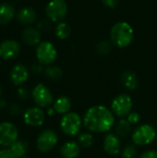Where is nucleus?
Here are the masks:
<instances>
[{
    "instance_id": "nucleus-37",
    "label": "nucleus",
    "mask_w": 157,
    "mask_h": 158,
    "mask_svg": "<svg viewBox=\"0 0 157 158\" xmlns=\"http://www.w3.org/2000/svg\"><path fill=\"white\" fill-rule=\"evenodd\" d=\"M6 106V103L4 99H0V108H4Z\"/></svg>"
},
{
    "instance_id": "nucleus-11",
    "label": "nucleus",
    "mask_w": 157,
    "mask_h": 158,
    "mask_svg": "<svg viewBox=\"0 0 157 158\" xmlns=\"http://www.w3.org/2000/svg\"><path fill=\"white\" fill-rule=\"evenodd\" d=\"M23 120L28 126L40 127L45 121V113L41 107H29L23 114Z\"/></svg>"
},
{
    "instance_id": "nucleus-12",
    "label": "nucleus",
    "mask_w": 157,
    "mask_h": 158,
    "mask_svg": "<svg viewBox=\"0 0 157 158\" xmlns=\"http://www.w3.org/2000/svg\"><path fill=\"white\" fill-rule=\"evenodd\" d=\"M20 52V45L15 40H5L0 44V58L11 60L16 58Z\"/></svg>"
},
{
    "instance_id": "nucleus-2",
    "label": "nucleus",
    "mask_w": 157,
    "mask_h": 158,
    "mask_svg": "<svg viewBox=\"0 0 157 158\" xmlns=\"http://www.w3.org/2000/svg\"><path fill=\"white\" fill-rule=\"evenodd\" d=\"M134 38V31L127 21H118L114 24L110 30L111 43L119 48L129 46Z\"/></svg>"
},
{
    "instance_id": "nucleus-33",
    "label": "nucleus",
    "mask_w": 157,
    "mask_h": 158,
    "mask_svg": "<svg viewBox=\"0 0 157 158\" xmlns=\"http://www.w3.org/2000/svg\"><path fill=\"white\" fill-rule=\"evenodd\" d=\"M43 65L41 64L40 62L35 63V64H33V65L31 66V71H32L33 73H35V74H39V73H41V72L43 70Z\"/></svg>"
},
{
    "instance_id": "nucleus-20",
    "label": "nucleus",
    "mask_w": 157,
    "mask_h": 158,
    "mask_svg": "<svg viewBox=\"0 0 157 158\" xmlns=\"http://www.w3.org/2000/svg\"><path fill=\"white\" fill-rule=\"evenodd\" d=\"M15 15V9L8 3L0 4V24L5 25L9 23Z\"/></svg>"
},
{
    "instance_id": "nucleus-24",
    "label": "nucleus",
    "mask_w": 157,
    "mask_h": 158,
    "mask_svg": "<svg viewBox=\"0 0 157 158\" xmlns=\"http://www.w3.org/2000/svg\"><path fill=\"white\" fill-rule=\"evenodd\" d=\"M44 75L48 79H50V80L57 81V80L62 78L63 70L61 69V68H59L57 66H51V65H49L44 69Z\"/></svg>"
},
{
    "instance_id": "nucleus-23",
    "label": "nucleus",
    "mask_w": 157,
    "mask_h": 158,
    "mask_svg": "<svg viewBox=\"0 0 157 158\" xmlns=\"http://www.w3.org/2000/svg\"><path fill=\"white\" fill-rule=\"evenodd\" d=\"M55 33H56V36L58 39H60V40H66L71 34V28H70V26L68 23L63 22V21H60L56 25V27Z\"/></svg>"
},
{
    "instance_id": "nucleus-4",
    "label": "nucleus",
    "mask_w": 157,
    "mask_h": 158,
    "mask_svg": "<svg viewBox=\"0 0 157 158\" xmlns=\"http://www.w3.org/2000/svg\"><path fill=\"white\" fill-rule=\"evenodd\" d=\"M157 137L155 129L149 124H143L137 127L131 133V140L135 145L146 146L152 143Z\"/></svg>"
},
{
    "instance_id": "nucleus-15",
    "label": "nucleus",
    "mask_w": 157,
    "mask_h": 158,
    "mask_svg": "<svg viewBox=\"0 0 157 158\" xmlns=\"http://www.w3.org/2000/svg\"><path fill=\"white\" fill-rule=\"evenodd\" d=\"M81 146L79 143L68 141L62 144L60 148V155L63 158H77L81 154Z\"/></svg>"
},
{
    "instance_id": "nucleus-39",
    "label": "nucleus",
    "mask_w": 157,
    "mask_h": 158,
    "mask_svg": "<svg viewBox=\"0 0 157 158\" xmlns=\"http://www.w3.org/2000/svg\"><path fill=\"white\" fill-rule=\"evenodd\" d=\"M21 158H29V157H27V156H23V157H21Z\"/></svg>"
},
{
    "instance_id": "nucleus-27",
    "label": "nucleus",
    "mask_w": 157,
    "mask_h": 158,
    "mask_svg": "<svg viewBox=\"0 0 157 158\" xmlns=\"http://www.w3.org/2000/svg\"><path fill=\"white\" fill-rule=\"evenodd\" d=\"M138 150L136 145L133 144H127L122 150V157L123 158H136Z\"/></svg>"
},
{
    "instance_id": "nucleus-30",
    "label": "nucleus",
    "mask_w": 157,
    "mask_h": 158,
    "mask_svg": "<svg viewBox=\"0 0 157 158\" xmlns=\"http://www.w3.org/2000/svg\"><path fill=\"white\" fill-rule=\"evenodd\" d=\"M139 158H157L156 150H148L143 152Z\"/></svg>"
},
{
    "instance_id": "nucleus-25",
    "label": "nucleus",
    "mask_w": 157,
    "mask_h": 158,
    "mask_svg": "<svg viewBox=\"0 0 157 158\" xmlns=\"http://www.w3.org/2000/svg\"><path fill=\"white\" fill-rule=\"evenodd\" d=\"M78 143L83 148H89L93 146L94 143V138L92 133L89 132H82L80 133L78 136Z\"/></svg>"
},
{
    "instance_id": "nucleus-18",
    "label": "nucleus",
    "mask_w": 157,
    "mask_h": 158,
    "mask_svg": "<svg viewBox=\"0 0 157 158\" xmlns=\"http://www.w3.org/2000/svg\"><path fill=\"white\" fill-rule=\"evenodd\" d=\"M36 11L31 7H23L19 9L17 13V19L21 23L25 25L31 24L36 19Z\"/></svg>"
},
{
    "instance_id": "nucleus-31",
    "label": "nucleus",
    "mask_w": 157,
    "mask_h": 158,
    "mask_svg": "<svg viewBox=\"0 0 157 158\" xmlns=\"http://www.w3.org/2000/svg\"><path fill=\"white\" fill-rule=\"evenodd\" d=\"M0 158H15L9 148H4L0 150Z\"/></svg>"
},
{
    "instance_id": "nucleus-21",
    "label": "nucleus",
    "mask_w": 157,
    "mask_h": 158,
    "mask_svg": "<svg viewBox=\"0 0 157 158\" xmlns=\"http://www.w3.org/2000/svg\"><path fill=\"white\" fill-rule=\"evenodd\" d=\"M131 124L128 121L127 118H121L116 125V135L118 136L120 139L127 138L130 136L131 132Z\"/></svg>"
},
{
    "instance_id": "nucleus-38",
    "label": "nucleus",
    "mask_w": 157,
    "mask_h": 158,
    "mask_svg": "<svg viewBox=\"0 0 157 158\" xmlns=\"http://www.w3.org/2000/svg\"><path fill=\"white\" fill-rule=\"evenodd\" d=\"M1 94H2V88H1V86H0V95H1Z\"/></svg>"
},
{
    "instance_id": "nucleus-34",
    "label": "nucleus",
    "mask_w": 157,
    "mask_h": 158,
    "mask_svg": "<svg viewBox=\"0 0 157 158\" xmlns=\"http://www.w3.org/2000/svg\"><path fill=\"white\" fill-rule=\"evenodd\" d=\"M9 113L11 116H18L20 113V108L19 107L18 105L14 104L9 107Z\"/></svg>"
},
{
    "instance_id": "nucleus-26",
    "label": "nucleus",
    "mask_w": 157,
    "mask_h": 158,
    "mask_svg": "<svg viewBox=\"0 0 157 158\" xmlns=\"http://www.w3.org/2000/svg\"><path fill=\"white\" fill-rule=\"evenodd\" d=\"M96 52L99 55H107L110 53L111 49H112V43L106 40H103L101 42H99L96 45Z\"/></svg>"
},
{
    "instance_id": "nucleus-6",
    "label": "nucleus",
    "mask_w": 157,
    "mask_h": 158,
    "mask_svg": "<svg viewBox=\"0 0 157 158\" xmlns=\"http://www.w3.org/2000/svg\"><path fill=\"white\" fill-rule=\"evenodd\" d=\"M57 56L56 46L48 41L41 42L36 48V57L38 62L43 65L49 66L54 63Z\"/></svg>"
},
{
    "instance_id": "nucleus-35",
    "label": "nucleus",
    "mask_w": 157,
    "mask_h": 158,
    "mask_svg": "<svg viewBox=\"0 0 157 158\" xmlns=\"http://www.w3.org/2000/svg\"><path fill=\"white\" fill-rule=\"evenodd\" d=\"M37 27H38L39 29H41V30H47V29L50 27V25H49V23H48L47 20H41V21L37 24Z\"/></svg>"
},
{
    "instance_id": "nucleus-17",
    "label": "nucleus",
    "mask_w": 157,
    "mask_h": 158,
    "mask_svg": "<svg viewBox=\"0 0 157 158\" xmlns=\"http://www.w3.org/2000/svg\"><path fill=\"white\" fill-rule=\"evenodd\" d=\"M52 107L54 108V110L56 114L63 116V115L70 112L71 101H70L69 97H68V96H65V95L59 96L58 98H56L54 101Z\"/></svg>"
},
{
    "instance_id": "nucleus-1",
    "label": "nucleus",
    "mask_w": 157,
    "mask_h": 158,
    "mask_svg": "<svg viewBox=\"0 0 157 158\" xmlns=\"http://www.w3.org/2000/svg\"><path fill=\"white\" fill-rule=\"evenodd\" d=\"M84 127L91 132L105 133L114 127L115 115L111 109L105 106L97 105L90 107L84 114L83 118Z\"/></svg>"
},
{
    "instance_id": "nucleus-7",
    "label": "nucleus",
    "mask_w": 157,
    "mask_h": 158,
    "mask_svg": "<svg viewBox=\"0 0 157 158\" xmlns=\"http://www.w3.org/2000/svg\"><path fill=\"white\" fill-rule=\"evenodd\" d=\"M31 97L33 102L38 107L47 108L54 103V95L43 83H38L31 92Z\"/></svg>"
},
{
    "instance_id": "nucleus-9",
    "label": "nucleus",
    "mask_w": 157,
    "mask_h": 158,
    "mask_svg": "<svg viewBox=\"0 0 157 158\" xmlns=\"http://www.w3.org/2000/svg\"><path fill=\"white\" fill-rule=\"evenodd\" d=\"M58 143V135L53 130L47 129L43 131L37 140H36V147L42 153L50 152Z\"/></svg>"
},
{
    "instance_id": "nucleus-32",
    "label": "nucleus",
    "mask_w": 157,
    "mask_h": 158,
    "mask_svg": "<svg viewBox=\"0 0 157 158\" xmlns=\"http://www.w3.org/2000/svg\"><path fill=\"white\" fill-rule=\"evenodd\" d=\"M103 4L109 8H115L118 5L119 0H102Z\"/></svg>"
},
{
    "instance_id": "nucleus-13",
    "label": "nucleus",
    "mask_w": 157,
    "mask_h": 158,
    "mask_svg": "<svg viewBox=\"0 0 157 158\" xmlns=\"http://www.w3.org/2000/svg\"><path fill=\"white\" fill-rule=\"evenodd\" d=\"M104 150L110 156H118L121 151L120 138L116 133H108L104 139Z\"/></svg>"
},
{
    "instance_id": "nucleus-3",
    "label": "nucleus",
    "mask_w": 157,
    "mask_h": 158,
    "mask_svg": "<svg viewBox=\"0 0 157 158\" xmlns=\"http://www.w3.org/2000/svg\"><path fill=\"white\" fill-rule=\"evenodd\" d=\"M83 125V119L77 112H68L62 116L60 129L64 134L69 137L79 135Z\"/></svg>"
},
{
    "instance_id": "nucleus-22",
    "label": "nucleus",
    "mask_w": 157,
    "mask_h": 158,
    "mask_svg": "<svg viewBox=\"0 0 157 158\" xmlns=\"http://www.w3.org/2000/svg\"><path fill=\"white\" fill-rule=\"evenodd\" d=\"M12 155L15 158H21L26 156L27 150H28V144L27 143L23 141H17L9 147Z\"/></svg>"
},
{
    "instance_id": "nucleus-19",
    "label": "nucleus",
    "mask_w": 157,
    "mask_h": 158,
    "mask_svg": "<svg viewBox=\"0 0 157 158\" xmlns=\"http://www.w3.org/2000/svg\"><path fill=\"white\" fill-rule=\"evenodd\" d=\"M120 80H121V82L124 85V87L130 91L137 89V87L139 85V79H138L136 73H134L131 70L124 71L120 76Z\"/></svg>"
},
{
    "instance_id": "nucleus-14",
    "label": "nucleus",
    "mask_w": 157,
    "mask_h": 158,
    "mask_svg": "<svg viewBox=\"0 0 157 158\" xmlns=\"http://www.w3.org/2000/svg\"><path fill=\"white\" fill-rule=\"evenodd\" d=\"M9 78L14 85L19 86L28 81L29 71L24 65L17 64L11 69L10 73H9Z\"/></svg>"
},
{
    "instance_id": "nucleus-29",
    "label": "nucleus",
    "mask_w": 157,
    "mask_h": 158,
    "mask_svg": "<svg viewBox=\"0 0 157 158\" xmlns=\"http://www.w3.org/2000/svg\"><path fill=\"white\" fill-rule=\"evenodd\" d=\"M17 94H18V97L19 98H20L21 100H25L29 96V91L26 88H24V87H19L18 89Z\"/></svg>"
},
{
    "instance_id": "nucleus-8",
    "label": "nucleus",
    "mask_w": 157,
    "mask_h": 158,
    "mask_svg": "<svg viewBox=\"0 0 157 158\" xmlns=\"http://www.w3.org/2000/svg\"><path fill=\"white\" fill-rule=\"evenodd\" d=\"M68 13V4L65 0H51L45 7V14L49 20L60 22Z\"/></svg>"
},
{
    "instance_id": "nucleus-5",
    "label": "nucleus",
    "mask_w": 157,
    "mask_h": 158,
    "mask_svg": "<svg viewBox=\"0 0 157 158\" xmlns=\"http://www.w3.org/2000/svg\"><path fill=\"white\" fill-rule=\"evenodd\" d=\"M133 101L130 94H121L117 95L111 102L110 109L115 117L119 118H127L128 115L132 111Z\"/></svg>"
},
{
    "instance_id": "nucleus-10",
    "label": "nucleus",
    "mask_w": 157,
    "mask_h": 158,
    "mask_svg": "<svg viewBox=\"0 0 157 158\" xmlns=\"http://www.w3.org/2000/svg\"><path fill=\"white\" fill-rule=\"evenodd\" d=\"M19 131L18 128L11 122L0 123V145L5 148H9L14 143L18 141Z\"/></svg>"
},
{
    "instance_id": "nucleus-40",
    "label": "nucleus",
    "mask_w": 157,
    "mask_h": 158,
    "mask_svg": "<svg viewBox=\"0 0 157 158\" xmlns=\"http://www.w3.org/2000/svg\"><path fill=\"white\" fill-rule=\"evenodd\" d=\"M156 140H157V137H156Z\"/></svg>"
},
{
    "instance_id": "nucleus-16",
    "label": "nucleus",
    "mask_w": 157,
    "mask_h": 158,
    "mask_svg": "<svg viewBox=\"0 0 157 158\" xmlns=\"http://www.w3.org/2000/svg\"><path fill=\"white\" fill-rule=\"evenodd\" d=\"M22 39L24 43L30 46L38 45L41 43V33L37 29L28 27L22 31Z\"/></svg>"
},
{
    "instance_id": "nucleus-28",
    "label": "nucleus",
    "mask_w": 157,
    "mask_h": 158,
    "mask_svg": "<svg viewBox=\"0 0 157 158\" xmlns=\"http://www.w3.org/2000/svg\"><path fill=\"white\" fill-rule=\"evenodd\" d=\"M127 119L128 121L131 124V125H137L140 120H141V116L138 112H135V111H131L128 117H127Z\"/></svg>"
},
{
    "instance_id": "nucleus-36",
    "label": "nucleus",
    "mask_w": 157,
    "mask_h": 158,
    "mask_svg": "<svg viewBox=\"0 0 157 158\" xmlns=\"http://www.w3.org/2000/svg\"><path fill=\"white\" fill-rule=\"evenodd\" d=\"M55 113H56V112H55V110H54L53 107H49V108L47 109V114H48L49 116H53Z\"/></svg>"
}]
</instances>
